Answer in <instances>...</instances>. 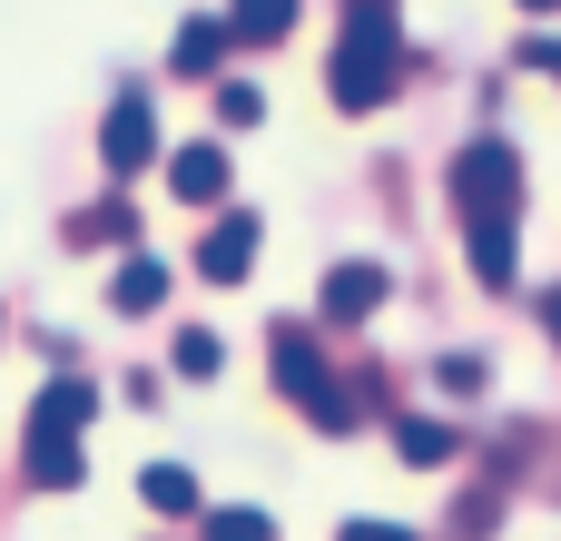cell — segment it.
Returning <instances> with one entry per match:
<instances>
[{"label":"cell","instance_id":"d6986e66","mask_svg":"<svg viewBox=\"0 0 561 541\" xmlns=\"http://www.w3.org/2000/svg\"><path fill=\"white\" fill-rule=\"evenodd\" d=\"M523 69H552L561 79V39H523Z\"/></svg>","mask_w":561,"mask_h":541},{"label":"cell","instance_id":"44dd1931","mask_svg":"<svg viewBox=\"0 0 561 541\" xmlns=\"http://www.w3.org/2000/svg\"><path fill=\"white\" fill-rule=\"evenodd\" d=\"M523 10H561V0H523Z\"/></svg>","mask_w":561,"mask_h":541},{"label":"cell","instance_id":"ac0fdd59","mask_svg":"<svg viewBox=\"0 0 561 541\" xmlns=\"http://www.w3.org/2000/svg\"><path fill=\"white\" fill-rule=\"evenodd\" d=\"M335 541H414V532H404V522H345Z\"/></svg>","mask_w":561,"mask_h":541},{"label":"cell","instance_id":"52a82bcc","mask_svg":"<svg viewBox=\"0 0 561 541\" xmlns=\"http://www.w3.org/2000/svg\"><path fill=\"white\" fill-rule=\"evenodd\" d=\"M375 306H385V266H375V256H355V266L325 276V325H355V315H375Z\"/></svg>","mask_w":561,"mask_h":541},{"label":"cell","instance_id":"2e32d148","mask_svg":"<svg viewBox=\"0 0 561 541\" xmlns=\"http://www.w3.org/2000/svg\"><path fill=\"white\" fill-rule=\"evenodd\" d=\"M217 365H227V345H217L207 325H187V335H178V375H197V384H207Z\"/></svg>","mask_w":561,"mask_h":541},{"label":"cell","instance_id":"5b68a950","mask_svg":"<svg viewBox=\"0 0 561 541\" xmlns=\"http://www.w3.org/2000/svg\"><path fill=\"white\" fill-rule=\"evenodd\" d=\"M247 266H256V217L237 207V217H217V227L197 237V276H207V286H237Z\"/></svg>","mask_w":561,"mask_h":541},{"label":"cell","instance_id":"9c48e42d","mask_svg":"<svg viewBox=\"0 0 561 541\" xmlns=\"http://www.w3.org/2000/svg\"><path fill=\"white\" fill-rule=\"evenodd\" d=\"M108 306H118V315H158V306H168V266H158V256H128V266L108 276Z\"/></svg>","mask_w":561,"mask_h":541},{"label":"cell","instance_id":"5bb4252c","mask_svg":"<svg viewBox=\"0 0 561 541\" xmlns=\"http://www.w3.org/2000/svg\"><path fill=\"white\" fill-rule=\"evenodd\" d=\"M296 0H227V39H286Z\"/></svg>","mask_w":561,"mask_h":541},{"label":"cell","instance_id":"7a4b0ae2","mask_svg":"<svg viewBox=\"0 0 561 541\" xmlns=\"http://www.w3.org/2000/svg\"><path fill=\"white\" fill-rule=\"evenodd\" d=\"M454 217H463V237H483V227H523V158L503 148V138H473L463 158H454Z\"/></svg>","mask_w":561,"mask_h":541},{"label":"cell","instance_id":"ffe728a7","mask_svg":"<svg viewBox=\"0 0 561 541\" xmlns=\"http://www.w3.org/2000/svg\"><path fill=\"white\" fill-rule=\"evenodd\" d=\"M542 315H552V335H561V296H552V306H542Z\"/></svg>","mask_w":561,"mask_h":541},{"label":"cell","instance_id":"9a60e30c","mask_svg":"<svg viewBox=\"0 0 561 541\" xmlns=\"http://www.w3.org/2000/svg\"><path fill=\"white\" fill-rule=\"evenodd\" d=\"M207 541H276V522L247 513V503H227V513H207Z\"/></svg>","mask_w":561,"mask_h":541},{"label":"cell","instance_id":"4fadbf2b","mask_svg":"<svg viewBox=\"0 0 561 541\" xmlns=\"http://www.w3.org/2000/svg\"><path fill=\"white\" fill-rule=\"evenodd\" d=\"M394 453L434 473V463H454V424H434V414H404V424H394Z\"/></svg>","mask_w":561,"mask_h":541},{"label":"cell","instance_id":"8992f818","mask_svg":"<svg viewBox=\"0 0 561 541\" xmlns=\"http://www.w3.org/2000/svg\"><path fill=\"white\" fill-rule=\"evenodd\" d=\"M168 187H178L187 207H217V197H227V148H217V138L178 148V158H168Z\"/></svg>","mask_w":561,"mask_h":541},{"label":"cell","instance_id":"30bf717a","mask_svg":"<svg viewBox=\"0 0 561 541\" xmlns=\"http://www.w3.org/2000/svg\"><path fill=\"white\" fill-rule=\"evenodd\" d=\"M79 473H89L79 434H30V483H39V493H69Z\"/></svg>","mask_w":561,"mask_h":541},{"label":"cell","instance_id":"e0dca14e","mask_svg":"<svg viewBox=\"0 0 561 541\" xmlns=\"http://www.w3.org/2000/svg\"><path fill=\"white\" fill-rule=\"evenodd\" d=\"M217 118H227V128H256V118H266V99H256L247 79H227V89H217Z\"/></svg>","mask_w":561,"mask_h":541},{"label":"cell","instance_id":"8fae6325","mask_svg":"<svg viewBox=\"0 0 561 541\" xmlns=\"http://www.w3.org/2000/svg\"><path fill=\"white\" fill-rule=\"evenodd\" d=\"M138 493H148V513H168V522H187V513H197V473H187V463H148V473H138Z\"/></svg>","mask_w":561,"mask_h":541},{"label":"cell","instance_id":"6da1fadb","mask_svg":"<svg viewBox=\"0 0 561 541\" xmlns=\"http://www.w3.org/2000/svg\"><path fill=\"white\" fill-rule=\"evenodd\" d=\"M404 79V39H394V0H355L345 39H335V99L345 108H385Z\"/></svg>","mask_w":561,"mask_h":541},{"label":"cell","instance_id":"3957f363","mask_svg":"<svg viewBox=\"0 0 561 541\" xmlns=\"http://www.w3.org/2000/svg\"><path fill=\"white\" fill-rule=\"evenodd\" d=\"M266 365H276V384L306 404L316 434H345V424H355V414H345V384H335V365H325V345H316L306 325H266Z\"/></svg>","mask_w":561,"mask_h":541},{"label":"cell","instance_id":"7c38bea8","mask_svg":"<svg viewBox=\"0 0 561 541\" xmlns=\"http://www.w3.org/2000/svg\"><path fill=\"white\" fill-rule=\"evenodd\" d=\"M168 59H178V79H207V69H217V59H227V20H187V30H178V49H168Z\"/></svg>","mask_w":561,"mask_h":541},{"label":"cell","instance_id":"ba28073f","mask_svg":"<svg viewBox=\"0 0 561 541\" xmlns=\"http://www.w3.org/2000/svg\"><path fill=\"white\" fill-rule=\"evenodd\" d=\"M89 414H99V394H89L79 375H59V384H39V404H30V434H89Z\"/></svg>","mask_w":561,"mask_h":541},{"label":"cell","instance_id":"277c9868","mask_svg":"<svg viewBox=\"0 0 561 541\" xmlns=\"http://www.w3.org/2000/svg\"><path fill=\"white\" fill-rule=\"evenodd\" d=\"M99 158H108V177H138V168L158 158V108H148V89H118V99H108Z\"/></svg>","mask_w":561,"mask_h":541}]
</instances>
